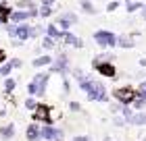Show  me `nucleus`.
Returning <instances> with one entry per match:
<instances>
[{
    "instance_id": "f257e3e1",
    "label": "nucleus",
    "mask_w": 146,
    "mask_h": 141,
    "mask_svg": "<svg viewBox=\"0 0 146 141\" xmlns=\"http://www.w3.org/2000/svg\"><path fill=\"white\" fill-rule=\"evenodd\" d=\"M79 87L88 93L90 100H96V102H109V96L104 91V85L98 83V81H92V79H82Z\"/></svg>"
},
{
    "instance_id": "f03ea898",
    "label": "nucleus",
    "mask_w": 146,
    "mask_h": 141,
    "mask_svg": "<svg viewBox=\"0 0 146 141\" xmlns=\"http://www.w3.org/2000/svg\"><path fill=\"white\" fill-rule=\"evenodd\" d=\"M94 39H96V44L100 46V48H115L117 46V35L109 29H98L94 33Z\"/></svg>"
},
{
    "instance_id": "7ed1b4c3",
    "label": "nucleus",
    "mask_w": 146,
    "mask_h": 141,
    "mask_svg": "<svg viewBox=\"0 0 146 141\" xmlns=\"http://www.w3.org/2000/svg\"><path fill=\"white\" fill-rule=\"evenodd\" d=\"M113 96L121 102V106H129L136 98V89H131V87H119V89L113 91Z\"/></svg>"
},
{
    "instance_id": "20e7f679",
    "label": "nucleus",
    "mask_w": 146,
    "mask_h": 141,
    "mask_svg": "<svg viewBox=\"0 0 146 141\" xmlns=\"http://www.w3.org/2000/svg\"><path fill=\"white\" fill-rule=\"evenodd\" d=\"M40 137H44V139H48V141H54V139H61L63 137V133L61 131H56L54 127H50V125H46L40 129Z\"/></svg>"
},
{
    "instance_id": "39448f33",
    "label": "nucleus",
    "mask_w": 146,
    "mask_h": 141,
    "mask_svg": "<svg viewBox=\"0 0 146 141\" xmlns=\"http://www.w3.org/2000/svg\"><path fill=\"white\" fill-rule=\"evenodd\" d=\"M73 23H77V17L73 15V12H67V15H63V17L56 21V25H58V27H61L63 31H67V29L71 27Z\"/></svg>"
},
{
    "instance_id": "423d86ee",
    "label": "nucleus",
    "mask_w": 146,
    "mask_h": 141,
    "mask_svg": "<svg viewBox=\"0 0 146 141\" xmlns=\"http://www.w3.org/2000/svg\"><path fill=\"white\" fill-rule=\"evenodd\" d=\"M96 69H98V73H100V75H104V77H115V75H117L115 66H113L111 62H107V60H104V62H98Z\"/></svg>"
},
{
    "instance_id": "0eeeda50",
    "label": "nucleus",
    "mask_w": 146,
    "mask_h": 141,
    "mask_svg": "<svg viewBox=\"0 0 146 141\" xmlns=\"http://www.w3.org/2000/svg\"><path fill=\"white\" fill-rule=\"evenodd\" d=\"M34 118L36 120H44L46 125H50V110L46 108V106H36V114H34Z\"/></svg>"
},
{
    "instance_id": "6e6552de",
    "label": "nucleus",
    "mask_w": 146,
    "mask_h": 141,
    "mask_svg": "<svg viewBox=\"0 0 146 141\" xmlns=\"http://www.w3.org/2000/svg\"><path fill=\"white\" fill-rule=\"evenodd\" d=\"M13 35H17L19 39H27V37H31V27H27L25 23H19L15 27V33H13Z\"/></svg>"
},
{
    "instance_id": "1a4fd4ad",
    "label": "nucleus",
    "mask_w": 146,
    "mask_h": 141,
    "mask_svg": "<svg viewBox=\"0 0 146 141\" xmlns=\"http://www.w3.org/2000/svg\"><path fill=\"white\" fill-rule=\"evenodd\" d=\"M11 6L9 4H4V2H0V23H6V21H11Z\"/></svg>"
},
{
    "instance_id": "9d476101",
    "label": "nucleus",
    "mask_w": 146,
    "mask_h": 141,
    "mask_svg": "<svg viewBox=\"0 0 146 141\" xmlns=\"http://www.w3.org/2000/svg\"><path fill=\"white\" fill-rule=\"evenodd\" d=\"M63 39H65L67 44L75 46V48H82V39L75 37V35H73V33H69V31H63Z\"/></svg>"
},
{
    "instance_id": "9b49d317",
    "label": "nucleus",
    "mask_w": 146,
    "mask_h": 141,
    "mask_svg": "<svg viewBox=\"0 0 146 141\" xmlns=\"http://www.w3.org/2000/svg\"><path fill=\"white\" fill-rule=\"evenodd\" d=\"M34 81H36V87H38L36 93H38V96H44V83L48 81V75H44V73H42V75H38Z\"/></svg>"
},
{
    "instance_id": "f8f14e48",
    "label": "nucleus",
    "mask_w": 146,
    "mask_h": 141,
    "mask_svg": "<svg viewBox=\"0 0 146 141\" xmlns=\"http://www.w3.org/2000/svg\"><path fill=\"white\" fill-rule=\"evenodd\" d=\"M127 123H131V125H146V114L144 112H134Z\"/></svg>"
},
{
    "instance_id": "ddd939ff",
    "label": "nucleus",
    "mask_w": 146,
    "mask_h": 141,
    "mask_svg": "<svg viewBox=\"0 0 146 141\" xmlns=\"http://www.w3.org/2000/svg\"><path fill=\"white\" fill-rule=\"evenodd\" d=\"M46 33H48V37H52V39H61L63 37V31L56 27V25H48L46 27Z\"/></svg>"
},
{
    "instance_id": "4468645a",
    "label": "nucleus",
    "mask_w": 146,
    "mask_h": 141,
    "mask_svg": "<svg viewBox=\"0 0 146 141\" xmlns=\"http://www.w3.org/2000/svg\"><path fill=\"white\" fill-rule=\"evenodd\" d=\"M131 106H134V110H142V108H146V98L140 96V93L136 91V98H134V102H131Z\"/></svg>"
},
{
    "instance_id": "2eb2a0df",
    "label": "nucleus",
    "mask_w": 146,
    "mask_h": 141,
    "mask_svg": "<svg viewBox=\"0 0 146 141\" xmlns=\"http://www.w3.org/2000/svg\"><path fill=\"white\" fill-rule=\"evenodd\" d=\"M134 39L131 37H125V35H121V37H117V46L119 48H134Z\"/></svg>"
},
{
    "instance_id": "dca6fc26",
    "label": "nucleus",
    "mask_w": 146,
    "mask_h": 141,
    "mask_svg": "<svg viewBox=\"0 0 146 141\" xmlns=\"http://www.w3.org/2000/svg\"><path fill=\"white\" fill-rule=\"evenodd\" d=\"M144 2H138V0H129L127 4H125V9H127V12H136V10H142Z\"/></svg>"
},
{
    "instance_id": "f3484780",
    "label": "nucleus",
    "mask_w": 146,
    "mask_h": 141,
    "mask_svg": "<svg viewBox=\"0 0 146 141\" xmlns=\"http://www.w3.org/2000/svg\"><path fill=\"white\" fill-rule=\"evenodd\" d=\"M38 137H40V129H38V127H36V125L27 127V139H29V141H36Z\"/></svg>"
},
{
    "instance_id": "a211bd4d",
    "label": "nucleus",
    "mask_w": 146,
    "mask_h": 141,
    "mask_svg": "<svg viewBox=\"0 0 146 141\" xmlns=\"http://www.w3.org/2000/svg\"><path fill=\"white\" fill-rule=\"evenodd\" d=\"M50 62H52V58H50V56H40V58L34 60V66L38 69V66H46V64H50Z\"/></svg>"
},
{
    "instance_id": "6ab92c4d",
    "label": "nucleus",
    "mask_w": 146,
    "mask_h": 141,
    "mask_svg": "<svg viewBox=\"0 0 146 141\" xmlns=\"http://www.w3.org/2000/svg\"><path fill=\"white\" fill-rule=\"evenodd\" d=\"M82 9H84L86 12H90V15H94V12H96V9H94V4H92L90 0H82Z\"/></svg>"
},
{
    "instance_id": "aec40b11",
    "label": "nucleus",
    "mask_w": 146,
    "mask_h": 141,
    "mask_svg": "<svg viewBox=\"0 0 146 141\" xmlns=\"http://www.w3.org/2000/svg\"><path fill=\"white\" fill-rule=\"evenodd\" d=\"M0 133H2V137H4V139H11V137H13V133H15V127L9 125V127H4V129H0Z\"/></svg>"
},
{
    "instance_id": "412c9836",
    "label": "nucleus",
    "mask_w": 146,
    "mask_h": 141,
    "mask_svg": "<svg viewBox=\"0 0 146 141\" xmlns=\"http://www.w3.org/2000/svg\"><path fill=\"white\" fill-rule=\"evenodd\" d=\"M19 9H23V10L36 9V2H31V0H21V2H19Z\"/></svg>"
},
{
    "instance_id": "4be33fe9",
    "label": "nucleus",
    "mask_w": 146,
    "mask_h": 141,
    "mask_svg": "<svg viewBox=\"0 0 146 141\" xmlns=\"http://www.w3.org/2000/svg\"><path fill=\"white\" fill-rule=\"evenodd\" d=\"M38 12H40V17H50L52 15V9H50V6H40V9H38Z\"/></svg>"
},
{
    "instance_id": "5701e85b",
    "label": "nucleus",
    "mask_w": 146,
    "mask_h": 141,
    "mask_svg": "<svg viewBox=\"0 0 146 141\" xmlns=\"http://www.w3.org/2000/svg\"><path fill=\"white\" fill-rule=\"evenodd\" d=\"M119 4H121V0H111V2L107 4V10H109V12L117 10V9H119Z\"/></svg>"
},
{
    "instance_id": "b1692460",
    "label": "nucleus",
    "mask_w": 146,
    "mask_h": 141,
    "mask_svg": "<svg viewBox=\"0 0 146 141\" xmlns=\"http://www.w3.org/2000/svg\"><path fill=\"white\" fill-rule=\"evenodd\" d=\"M15 85H17V83L13 81V79H6V81H4V89H6V91H13V89H15Z\"/></svg>"
},
{
    "instance_id": "393cba45",
    "label": "nucleus",
    "mask_w": 146,
    "mask_h": 141,
    "mask_svg": "<svg viewBox=\"0 0 146 141\" xmlns=\"http://www.w3.org/2000/svg\"><path fill=\"white\" fill-rule=\"evenodd\" d=\"M25 106H27L29 110H36V106H38V104H36V100H34V98H27V100H25Z\"/></svg>"
},
{
    "instance_id": "a878e982",
    "label": "nucleus",
    "mask_w": 146,
    "mask_h": 141,
    "mask_svg": "<svg viewBox=\"0 0 146 141\" xmlns=\"http://www.w3.org/2000/svg\"><path fill=\"white\" fill-rule=\"evenodd\" d=\"M44 48H46V50L54 48V39H52V37H46V39H44Z\"/></svg>"
},
{
    "instance_id": "bb28decb",
    "label": "nucleus",
    "mask_w": 146,
    "mask_h": 141,
    "mask_svg": "<svg viewBox=\"0 0 146 141\" xmlns=\"http://www.w3.org/2000/svg\"><path fill=\"white\" fill-rule=\"evenodd\" d=\"M11 69H13V64H4L2 69H0V73H2V75H9V73H11Z\"/></svg>"
},
{
    "instance_id": "cd10ccee",
    "label": "nucleus",
    "mask_w": 146,
    "mask_h": 141,
    "mask_svg": "<svg viewBox=\"0 0 146 141\" xmlns=\"http://www.w3.org/2000/svg\"><path fill=\"white\" fill-rule=\"evenodd\" d=\"M27 91H29V93H36V91H38V87H36V81H31V83L27 85Z\"/></svg>"
},
{
    "instance_id": "c85d7f7f",
    "label": "nucleus",
    "mask_w": 146,
    "mask_h": 141,
    "mask_svg": "<svg viewBox=\"0 0 146 141\" xmlns=\"http://www.w3.org/2000/svg\"><path fill=\"white\" fill-rule=\"evenodd\" d=\"M40 4H44V6H52V4H54V0H40Z\"/></svg>"
},
{
    "instance_id": "c756f323",
    "label": "nucleus",
    "mask_w": 146,
    "mask_h": 141,
    "mask_svg": "<svg viewBox=\"0 0 146 141\" xmlns=\"http://www.w3.org/2000/svg\"><path fill=\"white\" fill-rule=\"evenodd\" d=\"M73 141H90V139H88V137H75Z\"/></svg>"
},
{
    "instance_id": "7c9ffc66",
    "label": "nucleus",
    "mask_w": 146,
    "mask_h": 141,
    "mask_svg": "<svg viewBox=\"0 0 146 141\" xmlns=\"http://www.w3.org/2000/svg\"><path fill=\"white\" fill-rule=\"evenodd\" d=\"M140 66H142V69H146V58H142V60H140Z\"/></svg>"
},
{
    "instance_id": "2f4dec72",
    "label": "nucleus",
    "mask_w": 146,
    "mask_h": 141,
    "mask_svg": "<svg viewBox=\"0 0 146 141\" xmlns=\"http://www.w3.org/2000/svg\"><path fill=\"white\" fill-rule=\"evenodd\" d=\"M2 60H4V52L0 50V62H2Z\"/></svg>"
},
{
    "instance_id": "473e14b6",
    "label": "nucleus",
    "mask_w": 146,
    "mask_h": 141,
    "mask_svg": "<svg viewBox=\"0 0 146 141\" xmlns=\"http://www.w3.org/2000/svg\"><path fill=\"white\" fill-rule=\"evenodd\" d=\"M144 15H146V4L142 6V17H144Z\"/></svg>"
}]
</instances>
